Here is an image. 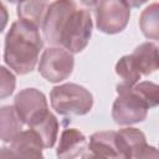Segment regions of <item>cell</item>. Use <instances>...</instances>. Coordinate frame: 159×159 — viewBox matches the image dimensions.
I'll use <instances>...</instances> for the list:
<instances>
[{
    "label": "cell",
    "mask_w": 159,
    "mask_h": 159,
    "mask_svg": "<svg viewBox=\"0 0 159 159\" xmlns=\"http://www.w3.org/2000/svg\"><path fill=\"white\" fill-rule=\"evenodd\" d=\"M94 15L97 29L103 34L114 35L127 27L130 7L124 0H99Z\"/></svg>",
    "instance_id": "6"
},
{
    "label": "cell",
    "mask_w": 159,
    "mask_h": 159,
    "mask_svg": "<svg viewBox=\"0 0 159 159\" xmlns=\"http://www.w3.org/2000/svg\"><path fill=\"white\" fill-rule=\"evenodd\" d=\"M40 135L34 129L21 130L11 142L9 148H2L1 157H20V158H42L43 149Z\"/></svg>",
    "instance_id": "10"
},
{
    "label": "cell",
    "mask_w": 159,
    "mask_h": 159,
    "mask_svg": "<svg viewBox=\"0 0 159 159\" xmlns=\"http://www.w3.org/2000/svg\"><path fill=\"white\" fill-rule=\"evenodd\" d=\"M24 122L14 106H4L0 109V138L4 143H10L22 129Z\"/></svg>",
    "instance_id": "14"
},
{
    "label": "cell",
    "mask_w": 159,
    "mask_h": 159,
    "mask_svg": "<svg viewBox=\"0 0 159 159\" xmlns=\"http://www.w3.org/2000/svg\"><path fill=\"white\" fill-rule=\"evenodd\" d=\"M139 27L147 39L159 41V2H153L142 11Z\"/></svg>",
    "instance_id": "16"
},
{
    "label": "cell",
    "mask_w": 159,
    "mask_h": 159,
    "mask_svg": "<svg viewBox=\"0 0 159 159\" xmlns=\"http://www.w3.org/2000/svg\"><path fill=\"white\" fill-rule=\"evenodd\" d=\"M14 107L24 124L29 125V128L36 125L50 113L45 94L36 88L21 89L15 96Z\"/></svg>",
    "instance_id": "7"
},
{
    "label": "cell",
    "mask_w": 159,
    "mask_h": 159,
    "mask_svg": "<svg viewBox=\"0 0 159 159\" xmlns=\"http://www.w3.org/2000/svg\"><path fill=\"white\" fill-rule=\"evenodd\" d=\"M116 73L122 78L120 83L125 86H134L142 77L132 55H125L119 58V61L116 63Z\"/></svg>",
    "instance_id": "18"
},
{
    "label": "cell",
    "mask_w": 159,
    "mask_h": 159,
    "mask_svg": "<svg viewBox=\"0 0 159 159\" xmlns=\"http://www.w3.org/2000/svg\"><path fill=\"white\" fill-rule=\"evenodd\" d=\"M58 120L57 118L50 112L41 122H39L36 125L31 127L41 138L42 144L45 148H52L57 140L58 135Z\"/></svg>",
    "instance_id": "17"
},
{
    "label": "cell",
    "mask_w": 159,
    "mask_h": 159,
    "mask_svg": "<svg viewBox=\"0 0 159 159\" xmlns=\"http://www.w3.org/2000/svg\"><path fill=\"white\" fill-rule=\"evenodd\" d=\"M99 0H80V2L87 7H92V6H96L98 4Z\"/></svg>",
    "instance_id": "22"
},
{
    "label": "cell",
    "mask_w": 159,
    "mask_h": 159,
    "mask_svg": "<svg viewBox=\"0 0 159 159\" xmlns=\"http://www.w3.org/2000/svg\"><path fill=\"white\" fill-rule=\"evenodd\" d=\"M132 57L142 76H149L159 70V48L153 42H143L135 47Z\"/></svg>",
    "instance_id": "13"
},
{
    "label": "cell",
    "mask_w": 159,
    "mask_h": 159,
    "mask_svg": "<svg viewBox=\"0 0 159 159\" xmlns=\"http://www.w3.org/2000/svg\"><path fill=\"white\" fill-rule=\"evenodd\" d=\"M50 102L51 107L60 116H84L93 107V96L83 86L63 83L51 89Z\"/></svg>",
    "instance_id": "2"
},
{
    "label": "cell",
    "mask_w": 159,
    "mask_h": 159,
    "mask_svg": "<svg viewBox=\"0 0 159 159\" xmlns=\"http://www.w3.org/2000/svg\"><path fill=\"white\" fill-rule=\"evenodd\" d=\"M6 1H9V2H11V4H15V2L19 4V2H21L22 0H6Z\"/></svg>",
    "instance_id": "23"
},
{
    "label": "cell",
    "mask_w": 159,
    "mask_h": 159,
    "mask_svg": "<svg viewBox=\"0 0 159 159\" xmlns=\"http://www.w3.org/2000/svg\"><path fill=\"white\" fill-rule=\"evenodd\" d=\"M73 66L72 52L61 46H51L43 50L40 57L39 73L51 83H58L71 76Z\"/></svg>",
    "instance_id": "5"
},
{
    "label": "cell",
    "mask_w": 159,
    "mask_h": 159,
    "mask_svg": "<svg viewBox=\"0 0 159 159\" xmlns=\"http://www.w3.org/2000/svg\"><path fill=\"white\" fill-rule=\"evenodd\" d=\"M0 97L1 99L9 97L10 94H12L14 89H15V84H16V80L15 76L11 73V71H9L5 66L0 67Z\"/></svg>",
    "instance_id": "20"
},
{
    "label": "cell",
    "mask_w": 159,
    "mask_h": 159,
    "mask_svg": "<svg viewBox=\"0 0 159 159\" xmlns=\"http://www.w3.org/2000/svg\"><path fill=\"white\" fill-rule=\"evenodd\" d=\"M158 48H159V46H158Z\"/></svg>",
    "instance_id": "24"
},
{
    "label": "cell",
    "mask_w": 159,
    "mask_h": 159,
    "mask_svg": "<svg viewBox=\"0 0 159 159\" xmlns=\"http://www.w3.org/2000/svg\"><path fill=\"white\" fill-rule=\"evenodd\" d=\"M76 9L75 0H56L48 6L41 29L43 39L50 46H60L61 31Z\"/></svg>",
    "instance_id": "8"
},
{
    "label": "cell",
    "mask_w": 159,
    "mask_h": 159,
    "mask_svg": "<svg viewBox=\"0 0 159 159\" xmlns=\"http://www.w3.org/2000/svg\"><path fill=\"white\" fill-rule=\"evenodd\" d=\"M92 19L86 9H76L66 21L60 39V46L72 53L86 48L92 35Z\"/></svg>",
    "instance_id": "3"
},
{
    "label": "cell",
    "mask_w": 159,
    "mask_h": 159,
    "mask_svg": "<svg viewBox=\"0 0 159 159\" xmlns=\"http://www.w3.org/2000/svg\"><path fill=\"white\" fill-rule=\"evenodd\" d=\"M130 88L147 104L148 108L159 106V84L150 81H142L130 86Z\"/></svg>",
    "instance_id": "19"
},
{
    "label": "cell",
    "mask_w": 159,
    "mask_h": 159,
    "mask_svg": "<svg viewBox=\"0 0 159 159\" xmlns=\"http://www.w3.org/2000/svg\"><path fill=\"white\" fill-rule=\"evenodd\" d=\"M88 143L87 138L82 132L76 128H67L63 129L60 137V142L56 149L57 158L62 159H72V158H87L89 157Z\"/></svg>",
    "instance_id": "11"
},
{
    "label": "cell",
    "mask_w": 159,
    "mask_h": 159,
    "mask_svg": "<svg viewBox=\"0 0 159 159\" xmlns=\"http://www.w3.org/2000/svg\"><path fill=\"white\" fill-rule=\"evenodd\" d=\"M88 152L94 158H123L117 142V132L101 130L89 137Z\"/></svg>",
    "instance_id": "12"
},
{
    "label": "cell",
    "mask_w": 159,
    "mask_h": 159,
    "mask_svg": "<svg viewBox=\"0 0 159 159\" xmlns=\"http://www.w3.org/2000/svg\"><path fill=\"white\" fill-rule=\"evenodd\" d=\"M48 6L46 0H22L17 5L16 14L19 19L39 27L42 26Z\"/></svg>",
    "instance_id": "15"
},
{
    "label": "cell",
    "mask_w": 159,
    "mask_h": 159,
    "mask_svg": "<svg viewBox=\"0 0 159 159\" xmlns=\"http://www.w3.org/2000/svg\"><path fill=\"white\" fill-rule=\"evenodd\" d=\"M118 147L123 159L128 158H159V150L147 144V138L142 130L133 127L122 128L117 132Z\"/></svg>",
    "instance_id": "9"
},
{
    "label": "cell",
    "mask_w": 159,
    "mask_h": 159,
    "mask_svg": "<svg viewBox=\"0 0 159 159\" xmlns=\"http://www.w3.org/2000/svg\"><path fill=\"white\" fill-rule=\"evenodd\" d=\"M117 98L112 107V118L118 125H132L143 122L148 116L147 104L132 91L130 86L117 84Z\"/></svg>",
    "instance_id": "4"
},
{
    "label": "cell",
    "mask_w": 159,
    "mask_h": 159,
    "mask_svg": "<svg viewBox=\"0 0 159 159\" xmlns=\"http://www.w3.org/2000/svg\"><path fill=\"white\" fill-rule=\"evenodd\" d=\"M124 1L129 7H139L143 4H145L148 0H124Z\"/></svg>",
    "instance_id": "21"
},
{
    "label": "cell",
    "mask_w": 159,
    "mask_h": 159,
    "mask_svg": "<svg viewBox=\"0 0 159 159\" xmlns=\"http://www.w3.org/2000/svg\"><path fill=\"white\" fill-rule=\"evenodd\" d=\"M42 47L39 27L25 20H16L5 36L4 61L16 75H26L35 68Z\"/></svg>",
    "instance_id": "1"
}]
</instances>
